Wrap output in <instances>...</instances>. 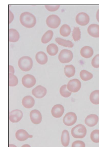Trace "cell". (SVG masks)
<instances>
[{
    "label": "cell",
    "mask_w": 99,
    "mask_h": 147,
    "mask_svg": "<svg viewBox=\"0 0 99 147\" xmlns=\"http://www.w3.org/2000/svg\"><path fill=\"white\" fill-rule=\"evenodd\" d=\"M20 22L22 26L27 28H33L37 22L35 16L29 12H24L21 14Z\"/></svg>",
    "instance_id": "1"
},
{
    "label": "cell",
    "mask_w": 99,
    "mask_h": 147,
    "mask_svg": "<svg viewBox=\"0 0 99 147\" xmlns=\"http://www.w3.org/2000/svg\"><path fill=\"white\" fill-rule=\"evenodd\" d=\"M18 64L22 71H29L33 67V61L29 57L24 56L19 59Z\"/></svg>",
    "instance_id": "2"
},
{
    "label": "cell",
    "mask_w": 99,
    "mask_h": 147,
    "mask_svg": "<svg viewBox=\"0 0 99 147\" xmlns=\"http://www.w3.org/2000/svg\"><path fill=\"white\" fill-rule=\"evenodd\" d=\"M86 128L82 124H78L71 129V134L75 138H82L86 134Z\"/></svg>",
    "instance_id": "3"
},
{
    "label": "cell",
    "mask_w": 99,
    "mask_h": 147,
    "mask_svg": "<svg viewBox=\"0 0 99 147\" xmlns=\"http://www.w3.org/2000/svg\"><path fill=\"white\" fill-rule=\"evenodd\" d=\"M73 55L72 51L68 49H63L60 51L58 59L62 63H66L70 62L72 60Z\"/></svg>",
    "instance_id": "4"
},
{
    "label": "cell",
    "mask_w": 99,
    "mask_h": 147,
    "mask_svg": "<svg viewBox=\"0 0 99 147\" xmlns=\"http://www.w3.org/2000/svg\"><path fill=\"white\" fill-rule=\"evenodd\" d=\"M47 25L49 27L56 29L59 26L61 23V20L59 17L56 15H50L49 16L46 20Z\"/></svg>",
    "instance_id": "5"
},
{
    "label": "cell",
    "mask_w": 99,
    "mask_h": 147,
    "mask_svg": "<svg viewBox=\"0 0 99 147\" xmlns=\"http://www.w3.org/2000/svg\"><path fill=\"white\" fill-rule=\"evenodd\" d=\"M64 124L67 126H71L74 125L77 121L76 115L73 112H69L65 115L63 118Z\"/></svg>",
    "instance_id": "6"
},
{
    "label": "cell",
    "mask_w": 99,
    "mask_h": 147,
    "mask_svg": "<svg viewBox=\"0 0 99 147\" xmlns=\"http://www.w3.org/2000/svg\"><path fill=\"white\" fill-rule=\"evenodd\" d=\"M67 89L71 92L75 93L78 91L82 87L81 82L78 79H72L69 81Z\"/></svg>",
    "instance_id": "7"
},
{
    "label": "cell",
    "mask_w": 99,
    "mask_h": 147,
    "mask_svg": "<svg viewBox=\"0 0 99 147\" xmlns=\"http://www.w3.org/2000/svg\"><path fill=\"white\" fill-rule=\"evenodd\" d=\"M22 85L27 88H31L35 85L36 80L34 76L31 74H27L22 78Z\"/></svg>",
    "instance_id": "8"
},
{
    "label": "cell",
    "mask_w": 99,
    "mask_h": 147,
    "mask_svg": "<svg viewBox=\"0 0 99 147\" xmlns=\"http://www.w3.org/2000/svg\"><path fill=\"white\" fill-rule=\"evenodd\" d=\"M75 20L77 24L84 26L88 24L90 22V17L86 13L80 12L76 16Z\"/></svg>",
    "instance_id": "9"
},
{
    "label": "cell",
    "mask_w": 99,
    "mask_h": 147,
    "mask_svg": "<svg viewBox=\"0 0 99 147\" xmlns=\"http://www.w3.org/2000/svg\"><path fill=\"white\" fill-rule=\"evenodd\" d=\"M30 118L32 123L36 125L39 124L42 122V114L37 109H33L31 111Z\"/></svg>",
    "instance_id": "10"
},
{
    "label": "cell",
    "mask_w": 99,
    "mask_h": 147,
    "mask_svg": "<svg viewBox=\"0 0 99 147\" xmlns=\"http://www.w3.org/2000/svg\"><path fill=\"white\" fill-rule=\"evenodd\" d=\"M23 117L22 111L19 109H15L11 111L9 114V119L12 123L19 122Z\"/></svg>",
    "instance_id": "11"
},
{
    "label": "cell",
    "mask_w": 99,
    "mask_h": 147,
    "mask_svg": "<svg viewBox=\"0 0 99 147\" xmlns=\"http://www.w3.org/2000/svg\"><path fill=\"white\" fill-rule=\"evenodd\" d=\"M47 90L45 87L41 85L38 86L32 90V94L36 98H42L46 96Z\"/></svg>",
    "instance_id": "12"
},
{
    "label": "cell",
    "mask_w": 99,
    "mask_h": 147,
    "mask_svg": "<svg viewBox=\"0 0 99 147\" xmlns=\"http://www.w3.org/2000/svg\"><path fill=\"white\" fill-rule=\"evenodd\" d=\"M64 113V107L61 105H55L51 111L52 116L56 118H59L61 117Z\"/></svg>",
    "instance_id": "13"
},
{
    "label": "cell",
    "mask_w": 99,
    "mask_h": 147,
    "mask_svg": "<svg viewBox=\"0 0 99 147\" xmlns=\"http://www.w3.org/2000/svg\"><path fill=\"white\" fill-rule=\"evenodd\" d=\"M84 122L88 127H94L99 122V117L97 115L91 114L86 117Z\"/></svg>",
    "instance_id": "14"
},
{
    "label": "cell",
    "mask_w": 99,
    "mask_h": 147,
    "mask_svg": "<svg viewBox=\"0 0 99 147\" xmlns=\"http://www.w3.org/2000/svg\"><path fill=\"white\" fill-rule=\"evenodd\" d=\"M16 138L18 140L22 142L27 140L29 138H32L33 136L32 135H29L27 131L23 129H19L17 130L15 134Z\"/></svg>",
    "instance_id": "15"
},
{
    "label": "cell",
    "mask_w": 99,
    "mask_h": 147,
    "mask_svg": "<svg viewBox=\"0 0 99 147\" xmlns=\"http://www.w3.org/2000/svg\"><path fill=\"white\" fill-rule=\"evenodd\" d=\"M88 32L90 36L95 38L99 37V25L92 24L88 28Z\"/></svg>",
    "instance_id": "16"
},
{
    "label": "cell",
    "mask_w": 99,
    "mask_h": 147,
    "mask_svg": "<svg viewBox=\"0 0 99 147\" xmlns=\"http://www.w3.org/2000/svg\"><path fill=\"white\" fill-rule=\"evenodd\" d=\"M23 106L27 109H31L33 107L35 104V101L33 97L27 96L23 98L22 100Z\"/></svg>",
    "instance_id": "17"
},
{
    "label": "cell",
    "mask_w": 99,
    "mask_h": 147,
    "mask_svg": "<svg viewBox=\"0 0 99 147\" xmlns=\"http://www.w3.org/2000/svg\"><path fill=\"white\" fill-rule=\"evenodd\" d=\"M80 54L84 58H90L93 55L94 51L91 47L85 46L80 50Z\"/></svg>",
    "instance_id": "18"
},
{
    "label": "cell",
    "mask_w": 99,
    "mask_h": 147,
    "mask_svg": "<svg viewBox=\"0 0 99 147\" xmlns=\"http://www.w3.org/2000/svg\"><path fill=\"white\" fill-rule=\"evenodd\" d=\"M19 34L15 29L9 30V41L11 42H16L19 39Z\"/></svg>",
    "instance_id": "19"
},
{
    "label": "cell",
    "mask_w": 99,
    "mask_h": 147,
    "mask_svg": "<svg viewBox=\"0 0 99 147\" xmlns=\"http://www.w3.org/2000/svg\"><path fill=\"white\" fill-rule=\"evenodd\" d=\"M35 59L40 64L44 65L48 62V57L43 51H39L35 56Z\"/></svg>",
    "instance_id": "20"
},
{
    "label": "cell",
    "mask_w": 99,
    "mask_h": 147,
    "mask_svg": "<svg viewBox=\"0 0 99 147\" xmlns=\"http://www.w3.org/2000/svg\"><path fill=\"white\" fill-rule=\"evenodd\" d=\"M69 141H70V136H69L68 131L67 130H64L62 132V145L65 147H68L69 144Z\"/></svg>",
    "instance_id": "21"
},
{
    "label": "cell",
    "mask_w": 99,
    "mask_h": 147,
    "mask_svg": "<svg viewBox=\"0 0 99 147\" xmlns=\"http://www.w3.org/2000/svg\"><path fill=\"white\" fill-rule=\"evenodd\" d=\"M64 73L67 78H71L74 76L75 74V67L72 65H66L64 67Z\"/></svg>",
    "instance_id": "22"
},
{
    "label": "cell",
    "mask_w": 99,
    "mask_h": 147,
    "mask_svg": "<svg viewBox=\"0 0 99 147\" xmlns=\"http://www.w3.org/2000/svg\"><path fill=\"white\" fill-rule=\"evenodd\" d=\"M55 41L58 45L63 46V47H67L69 48H71L74 47L73 43L70 40H66L63 39L58 37L55 39Z\"/></svg>",
    "instance_id": "23"
},
{
    "label": "cell",
    "mask_w": 99,
    "mask_h": 147,
    "mask_svg": "<svg viewBox=\"0 0 99 147\" xmlns=\"http://www.w3.org/2000/svg\"><path fill=\"white\" fill-rule=\"evenodd\" d=\"M90 99L92 104L99 105V90H95L90 94Z\"/></svg>",
    "instance_id": "24"
},
{
    "label": "cell",
    "mask_w": 99,
    "mask_h": 147,
    "mask_svg": "<svg viewBox=\"0 0 99 147\" xmlns=\"http://www.w3.org/2000/svg\"><path fill=\"white\" fill-rule=\"evenodd\" d=\"M47 51L50 56H55L58 52V47L55 44H50L47 47Z\"/></svg>",
    "instance_id": "25"
},
{
    "label": "cell",
    "mask_w": 99,
    "mask_h": 147,
    "mask_svg": "<svg viewBox=\"0 0 99 147\" xmlns=\"http://www.w3.org/2000/svg\"><path fill=\"white\" fill-rule=\"evenodd\" d=\"M60 33L63 37H67L71 33L70 27L68 25H63L60 29Z\"/></svg>",
    "instance_id": "26"
},
{
    "label": "cell",
    "mask_w": 99,
    "mask_h": 147,
    "mask_svg": "<svg viewBox=\"0 0 99 147\" xmlns=\"http://www.w3.org/2000/svg\"><path fill=\"white\" fill-rule=\"evenodd\" d=\"M53 36V32L51 30H48L44 34L42 38V42L46 44L50 42L52 39Z\"/></svg>",
    "instance_id": "27"
},
{
    "label": "cell",
    "mask_w": 99,
    "mask_h": 147,
    "mask_svg": "<svg viewBox=\"0 0 99 147\" xmlns=\"http://www.w3.org/2000/svg\"><path fill=\"white\" fill-rule=\"evenodd\" d=\"M80 77L84 81H88L92 78L93 75L86 70H82L80 72Z\"/></svg>",
    "instance_id": "28"
},
{
    "label": "cell",
    "mask_w": 99,
    "mask_h": 147,
    "mask_svg": "<svg viewBox=\"0 0 99 147\" xmlns=\"http://www.w3.org/2000/svg\"><path fill=\"white\" fill-rule=\"evenodd\" d=\"M60 93L62 96L65 98H67L71 95V92L69 91L67 89V86L66 85H63L60 89Z\"/></svg>",
    "instance_id": "29"
},
{
    "label": "cell",
    "mask_w": 99,
    "mask_h": 147,
    "mask_svg": "<svg viewBox=\"0 0 99 147\" xmlns=\"http://www.w3.org/2000/svg\"><path fill=\"white\" fill-rule=\"evenodd\" d=\"M18 83V78L13 74H9V86L15 87Z\"/></svg>",
    "instance_id": "30"
},
{
    "label": "cell",
    "mask_w": 99,
    "mask_h": 147,
    "mask_svg": "<svg viewBox=\"0 0 99 147\" xmlns=\"http://www.w3.org/2000/svg\"><path fill=\"white\" fill-rule=\"evenodd\" d=\"M72 37L73 40L77 41L80 40L81 37V32L78 27H74L72 32Z\"/></svg>",
    "instance_id": "31"
},
{
    "label": "cell",
    "mask_w": 99,
    "mask_h": 147,
    "mask_svg": "<svg viewBox=\"0 0 99 147\" xmlns=\"http://www.w3.org/2000/svg\"><path fill=\"white\" fill-rule=\"evenodd\" d=\"M90 139L94 143H99V130L96 129L92 132L90 134Z\"/></svg>",
    "instance_id": "32"
},
{
    "label": "cell",
    "mask_w": 99,
    "mask_h": 147,
    "mask_svg": "<svg viewBox=\"0 0 99 147\" xmlns=\"http://www.w3.org/2000/svg\"><path fill=\"white\" fill-rule=\"evenodd\" d=\"M92 65L94 68H99V54L95 56V57L92 59Z\"/></svg>",
    "instance_id": "33"
},
{
    "label": "cell",
    "mask_w": 99,
    "mask_h": 147,
    "mask_svg": "<svg viewBox=\"0 0 99 147\" xmlns=\"http://www.w3.org/2000/svg\"><path fill=\"white\" fill-rule=\"evenodd\" d=\"M59 5H45V8L48 11L53 12L56 11L59 8Z\"/></svg>",
    "instance_id": "34"
},
{
    "label": "cell",
    "mask_w": 99,
    "mask_h": 147,
    "mask_svg": "<svg viewBox=\"0 0 99 147\" xmlns=\"http://www.w3.org/2000/svg\"><path fill=\"white\" fill-rule=\"evenodd\" d=\"M72 147H86V144L82 140H76L72 143Z\"/></svg>",
    "instance_id": "35"
},
{
    "label": "cell",
    "mask_w": 99,
    "mask_h": 147,
    "mask_svg": "<svg viewBox=\"0 0 99 147\" xmlns=\"http://www.w3.org/2000/svg\"><path fill=\"white\" fill-rule=\"evenodd\" d=\"M14 19L13 14L12 13L10 10H9V24H10Z\"/></svg>",
    "instance_id": "36"
},
{
    "label": "cell",
    "mask_w": 99,
    "mask_h": 147,
    "mask_svg": "<svg viewBox=\"0 0 99 147\" xmlns=\"http://www.w3.org/2000/svg\"><path fill=\"white\" fill-rule=\"evenodd\" d=\"M14 72H15V70L14 69V67L11 65H9V74H14Z\"/></svg>",
    "instance_id": "37"
},
{
    "label": "cell",
    "mask_w": 99,
    "mask_h": 147,
    "mask_svg": "<svg viewBox=\"0 0 99 147\" xmlns=\"http://www.w3.org/2000/svg\"><path fill=\"white\" fill-rule=\"evenodd\" d=\"M96 18H97V20L99 22V9L97 11V14H96Z\"/></svg>",
    "instance_id": "38"
},
{
    "label": "cell",
    "mask_w": 99,
    "mask_h": 147,
    "mask_svg": "<svg viewBox=\"0 0 99 147\" xmlns=\"http://www.w3.org/2000/svg\"><path fill=\"white\" fill-rule=\"evenodd\" d=\"M21 147H31L28 144H25V145H23Z\"/></svg>",
    "instance_id": "39"
},
{
    "label": "cell",
    "mask_w": 99,
    "mask_h": 147,
    "mask_svg": "<svg viewBox=\"0 0 99 147\" xmlns=\"http://www.w3.org/2000/svg\"><path fill=\"white\" fill-rule=\"evenodd\" d=\"M9 147H17L15 145H13V144H9Z\"/></svg>",
    "instance_id": "40"
}]
</instances>
